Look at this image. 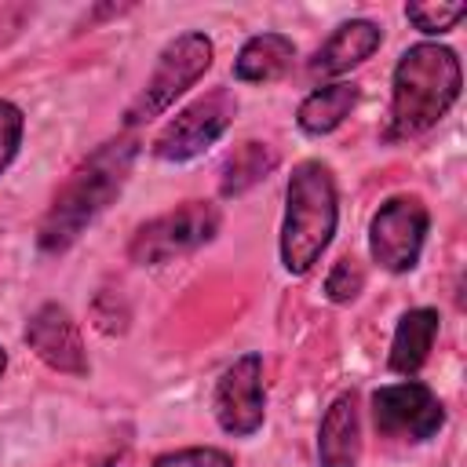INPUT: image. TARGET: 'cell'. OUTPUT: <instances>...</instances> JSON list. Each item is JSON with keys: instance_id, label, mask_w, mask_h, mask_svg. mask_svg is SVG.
I'll return each mask as SVG.
<instances>
[{"instance_id": "12", "label": "cell", "mask_w": 467, "mask_h": 467, "mask_svg": "<svg viewBox=\"0 0 467 467\" xmlns=\"http://www.w3.org/2000/svg\"><path fill=\"white\" fill-rule=\"evenodd\" d=\"M383 44V29L372 18H350L343 26L332 29V36L314 51V58L306 62L310 77H339L350 73L354 66H361L365 58H372V51Z\"/></svg>"}, {"instance_id": "7", "label": "cell", "mask_w": 467, "mask_h": 467, "mask_svg": "<svg viewBox=\"0 0 467 467\" xmlns=\"http://www.w3.org/2000/svg\"><path fill=\"white\" fill-rule=\"evenodd\" d=\"M234 117H237V95L230 88H212L161 128V135L153 139V157L168 164L193 161L226 135Z\"/></svg>"}, {"instance_id": "13", "label": "cell", "mask_w": 467, "mask_h": 467, "mask_svg": "<svg viewBox=\"0 0 467 467\" xmlns=\"http://www.w3.org/2000/svg\"><path fill=\"white\" fill-rule=\"evenodd\" d=\"M438 310L434 306H412L398 317L394 325V339H390V354H387V368L398 372V376H416L431 350H434V339H438Z\"/></svg>"}, {"instance_id": "20", "label": "cell", "mask_w": 467, "mask_h": 467, "mask_svg": "<svg viewBox=\"0 0 467 467\" xmlns=\"http://www.w3.org/2000/svg\"><path fill=\"white\" fill-rule=\"evenodd\" d=\"M153 467H234V456L215 445H190L153 460Z\"/></svg>"}, {"instance_id": "19", "label": "cell", "mask_w": 467, "mask_h": 467, "mask_svg": "<svg viewBox=\"0 0 467 467\" xmlns=\"http://www.w3.org/2000/svg\"><path fill=\"white\" fill-rule=\"evenodd\" d=\"M22 135H26V113L11 102L0 99V175L11 168V161L22 150Z\"/></svg>"}, {"instance_id": "1", "label": "cell", "mask_w": 467, "mask_h": 467, "mask_svg": "<svg viewBox=\"0 0 467 467\" xmlns=\"http://www.w3.org/2000/svg\"><path fill=\"white\" fill-rule=\"evenodd\" d=\"M139 157V142L135 139H109L102 146H95L58 186V193L51 197L40 230H36V244L44 255H62L66 248H73L80 241V234L102 215V208L120 193V186L131 175V164Z\"/></svg>"}, {"instance_id": "4", "label": "cell", "mask_w": 467, "mask_h": 467, "mask_svg": "<svg viewBox=\"0 0 467 467\" xmlns=\"http://www.w3.org/2000/svg\"><path fill=\"white\" fill-rule=\"evenodd\" d=\"M215 62V44L208 33L201 29H186L179 36H171L161 55H157V66L153 73L146 77L142 91L128 102L124 109V128H139L153 117H161L186 88H193Z\"/></svg>"}, {"instance_id": "17", "label": "cell", "mask_w": 467, "mask_h": 467, "mask_svg": "<svg viewBox=\"0 0 467 467\" xmlns=\"http://www.w3.org/2000/svg\"><path fill=\"white\" fill-rule=\"evenodd\" d=\"M361 288H365V270H361V263H358L354 255L336 259L332 270H328V277H325V299L336 303V306H347V303H354V299L361 296Z\"/></svg>"}, {"instance_id": "6", "label": "cell", "mask_w": 467, "mask_h": 467, "mask_svg": "<svg viewBox=\"0 0 467 467\" xmlns=\"http://www.w3.org/2000/svg\"><path fill=\"white\" fill-rule=\"evenodd\" d=\"M427 230H431V212L420 197L412 193H398L387 197L372 223H368V255L376 266H383L387 274H409L416 270L423 244H427Z\"/></svg>"}, {"instance_id": "10", "label": "cell", "mask_w": 467, "mask_h": 467, "mask_svg": "<svg viewBox=\"0 0 467 467\" xmlns=\"http://www.w3.org/2000/svg\"><path fill=\"white\" fill-rule=\"evenodd\" d=\"M26 347L55 372L66 376H88V350L80 339V325L73 321V314L62 303H40L22 332Z\"/></svg>"}, {"instance_id": "11", "label": "cell", "mask_w": 467, "mask_h": 467, "mask_svg": "<svg viewBox=\"0 0 467 467\" xmlns=\"http://www.w3.org/2000/svg\"><path fill=\"white\" fill-rule=\"evenodd\" d=\"M361 463V409L358 394L343 390L317 423V467H358Z\"/></svg>"}, {"instance_id": "3", "label": "cell", "mask_w": 467, "mask_h": 467, "mask_svg": "<svg viewBox=\"0 0 467 467\" xmlns=\"http://www.w3.org/2000/svg\"><path fill=\"white\" fill-rule=\"evenodd\" d=\"M339 223V190L325 161H299L285 186V219H281V266L292 277L314 270L325 248L336 237Z\"/></svg>"}, {"instance_id": "14", "label": "cell", "mask_w": 467, "mask_h": 467, "mask_svg": "<svg viewBox=\"0 0 467 467\" xmlns=\"http://www.w3.org/2000/svg\"><path fill=\"white\" fill-rule=\"evenodd\" d=\"M296 58V44L285 33H255L241 44L237 58H234V77L241 84H266L277 80Z\"/></svg>"}, {"instance_id": "9", "label": "cell", "mask_w": 467, "mask_h": 467, "mask_svg": "<svg viewBox=\"0 0 467 467\" xmlns=\"http://www.w3.org/2000/svg\"><path fill=\"white\" fill-rule=\"evenodd\" d=\"M212 412H215V423L234 438H248L263 427L266 387H263V358L259 354H241L219 376L215 394H212Z\"/></svg>"}, {"instance_id": "2", "label": "cell", "mask_w": 467, "mask_h": 467, "mask_svg": "<svg viewBox=\"0 0 467 467\" xmlns=\"http://www.w3.org/2000/svg\"><path fill=\"white\" fill-rule=\"evenodd\" d=\"M463 69L452 47L423 40L401 51L390 77V124L387 139H416L431 131L460 99Z\"/></svg>"}, {"instance_id": "16", "label": "cell", "mask_w": 467, "mask_h": 467, "mask_svg": "<svg viewBox=\"0 0 467 467\" xmlns=\"http://www.w3.org/2000/svg\"><path fill=\"white\" fill-rule=\"evenodd\" d=\"M277 161H281V153L270 142L248 139V142L234 146L223 157V164H219V193L223 197H241L244 190H252L255 182H263L277 168Z\"/></svg>"}, {"instance_id": "18", "label": "cell", "mask_w": 467, "mask_h": 467, "mask_svg": "<svg viewBox=\"0 0 467 467\" xmlns=\"http://www.w3.org/2000/svg\"><path fill=\"white\" fill-rule=\"evenodd\" d=\"M463 15H467V4H405V18L427 36L449 33Z\"/></svg>"}, {"instance_id": "5", "label": "cell", "mask_w": 467, "mask_h": 467, "mask_svg": "<svg viewBox=\"0 0 467 467\" xmlns=\"http://www.w3.org/2000/svg\"><path fill=\"white\" fill-rule=\"evenodd\" d=\"M223 226V212L212 201H182L171 212H161L153 219H146L131 244H128V259L135 266H164L175 263L197 248H204L208 241H215Z\"/></svg>"}, {"instance_id": "8", "label": "cell", "mask_w": 467, "mask_h": 467, "mask_svg": "<svg viewBox=\"0 0 467 467\" xmlns=\"http://www.w3.org/2000/svg\"><path fill=\"white\" fill-rule=\"evenodd\" d=\"M372 423L394 441H431L445 427V405L423 379H398L372 390Z\"/></svg>"}, {"instance_id": "21", "label": "cell", "mask_w": 467, "mask_h": 467, "mask_svg": "<svg viewBox=\"0 0 467 467\" xmlns=\"http://www.w3.org/2000/svg\"><path fill=\"white\" fill-rule=\"evenodd\" d=\"M4 372H7V350L0 347V376H4Z\"/></svg>"}, {"instance_id": "15", "label": "cell", "mask_w": 467, "mask_h": 467, "mask_svg": "<svg viewBox=\"0 0 467 467\" xmlns=\"http://www.w3.org/2000/svg\"><path fill=\"white\" fill-rule=\"evenodd\" d=\"M358 95H361V91H358V84H350V80H336V84L314 88V91L299 102V109H296L299 131H303V135H314V139L336 131V128L350 117V109L358 106Z\"/></svg>"}]
</instances>
